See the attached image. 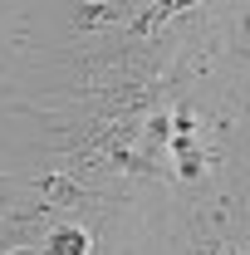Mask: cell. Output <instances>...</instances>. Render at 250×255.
Listing matches in <instances>:
<instances>
[{
	"label": "cell",
	"mask_w": 250,
	"mask_h": 255,
	"mask_svg": "<svg viewBox=\"0 0 250 255\" xmlns=\"http://www.w3.org/2000/svg\"><path fill=\"white\" fill-rule=\"evenodd\" d=\"M94 251V231L84 221H54L44 231V241L34 246V255H89Z\"/></svg>",
	"instance_id": "obj_1"
},
{
	"label": "cell",
	"mask_w": 250,
	"mask_h": 255,
	"mask_svg": "<svg viewBox=\"0 0 250 255\" xmlns=\"http://www.w3.org/2000/svg\"><path fill=\"white\" fill-rule=\"evenodd\" d=\"M25 191H30V177H20V172H0V221L25 201Z\"/></svg>",
	"instance_id": "obj_3"
},
{
	"label": "cell",
	"mask_w": 250,
	"mask_h": 255,
	"mask_svg": "<svg viewBox=\"0 0 250 255\" xmlns=\"http://www.w3.org/2000/svg\"><path fill=\"white\" fill-rule=\"evenodd\" d=\"M221 15L231 20V30H226V49H231V64L250 74V5H236V10H221Z\"/></svg>",
	"instance_id": "obj_2"
}]
</instances>
